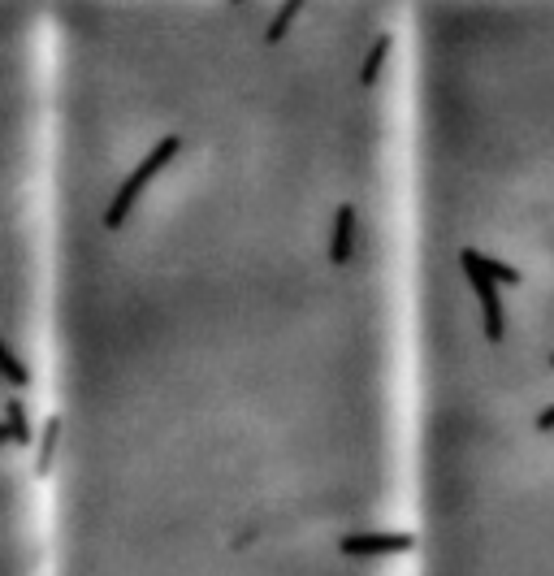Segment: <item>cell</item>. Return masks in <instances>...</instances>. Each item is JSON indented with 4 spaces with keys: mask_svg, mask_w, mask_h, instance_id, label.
I'll use <instances>...</instances> for the list:
<instances>
[{
    "mask_svg": "<svg viewBox=\"0 0 554 576\" xmlns=\"http://www.w3.org/2000/svg\"><path fill=\"white\" fill-rule=\"evenodd\" d=\"M13 576H412L407 0H13Z\"/></svg>",
    "mask_w": 554,
    "mask_h": 576,
    "instance_id": "1",
    "label": "cell"
},
{
    "mask_svg": "<svg viewBox=\"0 0 554 576\" xmlns=\"http://www.w3.org/2000/svg\"><path fill=\"white\" fill-rule=\"evenodd\" d=\"M412 576H554V0H407Z\"/></svg>",
    "mask_w": 554,
    "mask_h": 576,
    "instance_id": "2",
    "label": "cell"
}]
</instances>
